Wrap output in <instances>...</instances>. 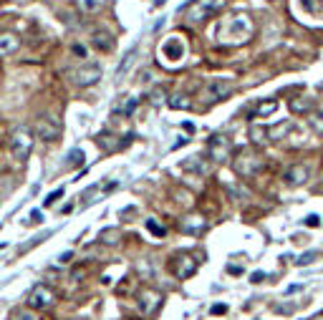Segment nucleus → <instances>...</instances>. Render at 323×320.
Returning a JSON list of instances; mask_svg holds the SVG:
<instances>
[{"label": "nucleus", "mask_w": 323, "mask_h": 320, "mask_svg": "<svg viewBox=\"0 0 323 320\" xmlns=\"http://www.w3.org/2000/svg\"><path fill=\"white\" fill-rule=\"evenodd\" d=\"M283 179H286L288 187H303V184L308 182V169H306L303 164H293V167L286 169Z\"/></svg>", "instance_id": "13"}, {"label": "nucleus", "mask_w": 323, "mask_h": 320, "mask_svg": "<svg viewBox=\"0 0 323 320\" xmlns=\"http://www.w3.org/2000/svg\"><path fill=\"white\" fill-rule=\"evenodd\" d=\"M313 260H316V252H306L300 260H295V265H298V267H303V265H311Z\"/></svg>", "instance_id": "31"}, {"label": "nucleus", "mask_w": 323, "mask_h": 320, "mask_svg": "<svg viewBox=\"0 0 323 320\" xmlns=\"http://www.w3.org/2000/svg\"><path fill=\"white\" fill-rule=\"evenodd\" d=\"M182 172H195V174H205L207 167L197 159V156H189V159H184L182 162Z\"/></svg>", "instance_id": "20"}, {"label": "nucleus", "mask_w": 323, "mask_h": 320, "mask_svg": "<svg viewBox=\"0 0 323 320\" xmlns=\"http://www.w3.org/2000/svg\"><path fill=\"white\" fill-rule=\"evenodd\" d=\"M311 124H316V129L323 131V116H313V118H311Z\"/></svg>", "instance_id": "38"}, {"label": "nucleus", "mask_w": 323, "mask_h": 320, "mask_svg": "<svg viewBox=\"0 0 323 320\" xmlns=\"http://www.w3.org/2000/svg\"><path fill=\"white\" fill-rule=\"evenodd\" d=\"M179 227H182V232H187V234H200L205 230V219L197 217V214H192V217H184L179 222Z\"/></svg>", "instance_id": "16"}, {"label": "nucleus", "mask_w": 323, "mask_h": 320, "mask_svg": "<svg viewBox=\"0 0 323 320\" xmlns=\"http://www.w3.org/2000/svg\"><path fill=\"white\" fill-rule=\"evenodd\" d=\"M250 136H253V142H255V144H265V142H268V139H265V136H268V129L253 126V129H250Z\"/></svg>", "instance_id": "26"}, {"label": "nucleus", "mask_w": 323, "mask_h": 320, "mask_svg": "<svg viewBox=\"0 0 323 320\" xmlns=\"http://www.w3.org/2000/svg\"><path fill=\"white\" fill-rule=\"evenodd\" d=\"M265 280V272H253V283H263Z\"/></svg>", "instance_id": "40"}, {"label": "nucleus", "mask_w": 323, "mask_h": 320, "mask_svg": "<svg viewBox=\"0 0 323 320\" xmlns=\"http://www.w3.org/2000/svg\"><path fill=\"white\" fill-rule=\"evenodd\" d=\"M147 230L154 234V237H164V234H167V227H164V225H159L157 219H147Z\"/></svg>", "instance_id": "24"}, {"label": "nucleus", "mask_w": 323, "mask_h": 320, "mask_svg": "<svg viewBox=\"0 0 323 320\" xmlns=\"http://www.w3.org/2000/svg\"><path fill=\"white\" fill-rule=\"evenodd\" d=\"M35 136L43 142H56L61 136V124L53 116H41L35 121Z\"/></svg>", "instance_id": "11"}, {"label": "nucleus", "mask_w": 323, "mask_h": 320, "mask_svg": "<svg viewBox=\"0 0 323 320\" xmlns=\"http://www.w3.org/2000/svg\"><path fill=\"white\" fill-rule=\"evenodd\" d=\"M265 167V162L258 156V154H250V151H242L235 159V172L240 176H255L260 174Z\"/></svg>", "instance_id": "7"}, {"label": "nucleus", "mask_w": 323, "mask_h": 320, "mask_svg": "<svg viewBox=\"0 0 323 320\" xmlns=\"http://www.w3.org/2000/svg\"><path fill=\"white\" fill-rule=\"evenodd\" d=\"M164 3H167V0H154V5H157V8H159V5H164Z\"/></svg>", "instance_id": "41"}, {"label": "nucleus", "mask_w": 323, "mask_h": 320, "mask_svg": "<svg viewBox=\"0 0 323 320\" xmlns=\"http://www.w3.org/2000/svg\"><path fill=\"white\" fill-rule=\"evenodd\" d=\"M99 146L104 149V151H119L121 149V139H117V136H109V134H104V136H99Z\"/></svg>", "instance_id": "22"}, {"label": "nucleus", "mask_w": 323, "mask_h": 320, "mask_svg": "<svg viewBox=\"0 0 323 320\" xmlns=\"http://www.w3.org/2000/svg\"><path fill=\"white\" fill-rule=\"evenodd\" d=\"M313 109V98H291V111L293 114H306V111H311Z\"/></svg>", "instance_id": "21"}, {"label": "nucleus", "mask_w": 323, "mask_h": 320, "mask_svg": "<svg viewBox=\"0 0 323 320\" xmlns=\"http://www.w3.org/2000/svg\"><path fill=\"white\" fill-rule=\"evenodd\" d=\"M230 151H233V144H230V139H227L225 134L210 136V142H207V156H210L212 162H227V159H230Z\"/></svg>", "instance_id": "8"}, {"label": "nucleus", "mask_w": 323, "mask_h": 320, "mask_svg": "<svg viewBox=\"0 0 323 320\" xmlns=\"http://www.w3.org/2000/svg\"><path fill=\"white\" fill-rule=\"evenodd\" d=\"M137 104H139V101H137V98H131V96H129V98H126V104H124V106H121V109H119V111H121V116H129V114H131V111H134V109H137Z\"/></svg>", "instance_id": "29"}, {"label": "nucleus", "mask_w": 323, "mask_h": 320, "mask_svg": "<svg viewBox=\"0 0 323 320\" xmlns=\"http://www.w3.org/2000/svg\"><path fill=\"white\" fill-rule=\"evenodd\" d=\"M227 313V305H212V315H225Z\"/></svg>", "instance_id": "35"}, {"label": "nucleus", "mask_w": 323, "mask_h": 320, "mask_svg": "<svg viewBox=\"0 0 323 320\" xmlns=\"http://www.w3.org/2000/svg\"><path fill=\"white\" fill-rule=\"evenodd\" d=\"M0 250H5V242H0Z\"/></svg>", "instance_id": "42"}, {"label": "nucleus", "mask_w": 323, "mask_h": 320, "mask_svg": "<svg viewBox=\"0 0 323 320\" xmlns=\"http://www.w3.org/2000/svg\"><path fill=\"white\" fill-rule=\"evenodd\" d=\"M13 320H38V315H35V310L23 308V310H18V313L13 315Z\"/></svg>", "instance_id": "28"}, {"label": "nucleus", "mask_w": 323, "mask_h": 320, "mask_svg": "<svg viewBox=\"0 0 323 320\" xmlns=\"http://www.w3.org/2000/svg\"><path fill=\"white\" fill-rule=\"evenodd\" d=\"M99 242L114 247V245L121 242V230H119V227H106V230H101V232H99Z\"/></svg>", "instance_id": "17"}, {"label": "nucleus", "mask_w": 323, "mask_h": 320, "mask_svg": "<svg viewBox=\"0 0 323 320\" xmlns=\"http://www.w3.org/2000/svg\"><path fill=\"white\" fill-rule=\"evenodd\" d=\"M61 197H63V187H61V189H53V192L46 197V207H53V204L59 202Z\"/></svg>", "instance_id": "30"}, {"label": "nucleus", "mask_w": 323, "mask_h": 320, "mask_svg": "<svg viewBox=\"0 0 323 320\" xmlns=\"http://www.w3.org/2000/svg\"><path fill=\"white\" fill-rule=\"evenodd\" d=\"M230 93H233V81H230V78H212V81H207L205 88L200 91V96H202L205 104L225 101Z\"/></svg>", "instance_id": "3"}, {"label": "nucleus", "mask_w": 323, "mask_h": 320, "mask_svg": "<svg viewBox=\"0 0 323 320\" xmlns=\"http://www.w3.org/2000/svg\"><path fill=\"white\" fill-rule=\"evenodd\" d=\"M76 5H79V10H81V13L93 15V13H99V10L106 5V0H76Z\"/></svg>", "instance_id": "19"}, {"label": "nucleus", "mask_w": 323, "mask_h": 320, "mask_svg": "<svg viewBox=\"0 0 323 320\" xmlns=\"http://www.w3.org/2000/svg\"><path fill=\"white\" fill-rule=\"evenodd\" d=\"M139 81L149 84V81H151V71H144V73H139Z\"/></svg>", "instance_id": "39"}, {"label": "nucleus", "mask_w": 323, "mask_h": 320, "mask_svg": "<svg viewBox=\"0 0 323 320\" xmlns=\"http://www.w3.org/2000/svg\"><path fill=\"white\" fill-rule=\"evenodd\" d=\"M41 219H43V214H41V209H33V212H30V222H33V225H38Z\"/></svg>", "instance_id": "34"}, {"label": "nucleus", "mask_w": 323, "mask_h": 320, "mask_svg": "<svg viewBox=\"0 0 323 320\" xmlns=\"http://www.w3.org/2000/svg\"><path fill=\"white\" fill-rule=\"evenodd\" d=\"M73 81L81 88H88V86H93V84H99V81H101V66H99V63H84V66L73 73Z\"/></svg>", "instance_id": "12"}, {"label": "nucleus", "mask_w": 323, "mask_h": 320, "mask_svg": "<svg viewBox=\"0 0 323 320\" xmlns=\"http://www.w3.org/2000/svg\"><path fill=\"white\" fill-rule=\"evenodd\" d=\"M134 56H137V48H131V51L126 53V58H124V63H121V66L117 68V76H124V73L129 71V66L134 63Z\"/></svg>", "instance_id": "25"}, {"label": "nucleus", "mask_w": 323, "mask_h": 320, "mask_svg": "<svg viewBox=\"0 0 323 320\" xmlns=\"http://www.w3.org/2000/svg\"><path fill=\"white\" fill-rule=\"evenodd\" d=\"M162 101H164V91H159V88H157V91L151 93V104H154V106H159Z\"/></svg>", "instance_id": "32"}, {"label": "nucleus", "mask_w": 323, "mask_h": 320, "mask_svg": "<svg viewBox=\"0 0 323 320\" xmlns=\"http://www.w3.org/2000/svg\"><path fill=\"white\" fill-rule=\"evenodd\" d=\"M250 35H253V21H250L248 15H235V18H230L227 23L220 26V41L233 43V46L245 43Z\"/></svg>", "instance_id": "1"}, {"label": "nucleus", "mask_w": 323, "mask_h": 320, "mask_svg": "<svg viewBox=\"0 0 323 320\" xmlns=\"http://www.w3.org/2000/svg\"><path fill=\"white\" fill-rule=\"evenodd\" d=\"M184 43H182V38L179 35H172V38H167L162 46H159V61L164 58L169 66H177V63H182L184 61Z\"/></svg>", "instance_id": "6"}, {"label": "nucleus", "mask_w": 323, "mask_h": 320, "mask_svg": "<svg viewBox=\"0 0 323 320\" xmlns=\"http://www.w3.org/2000/svg\"><path fill=\"white\" fill-rule=\"evenodd\" d=\"M303 222H306L308 227H318V225H321V217H318V214H311V217H306Z\"/></svg>", "instance_id": "33"}, {"label": "nucleus", "mask_w": 323, "mask_h": 320, "mask_svg": "<svg viewBox=\"0 0 323 320\" xmlns=\"http://www.w3.org/2000/svg\"><path fill=\"white\" fill-rule=\"evenodd\" d=\"M71 260H73V252H71V250H68V252H63V255L59 257V262H61V265H68Z\"/></svg>", "instance_id": "36"}, {"label": "nucleus", "mask_w": 323, "mask_h": 320, "mask_svg": "<svg viewBox=\"0 0 323 320\" xmlns=\"http://www.w3.org/2000/svg\"><path fill=\"white\" fill-rule=\"evenodd\" d=\"M275 111H278V101H275V98H270V101H260V104L255 106L253 116H255V118H263V116H270V114H275Z\"/></svg>", "instance_id": "18"}, {"label": "nucleus", "mask_w": 323, "mask_h": 320, "mask_svg": "<svg viewBox=\"0 0 323 320\" xmlns=\"http://www.w3.org/2000/svg\"><path fill=\"white\" fill-rule=\"evenodd\" d=\"M73 53H76V56H81V58H86V48H84V46H79V43L73 46Z\"/></svg>", "instance_id": "37"}, {"label": "nucleus", "mask_w": 323, "mask_h": 320, "mask_svg": "<svg viewBox=\"0 0 323 320\" xmlns=\"http://www.w3.org/2000/svg\"><path fill=\"white\" fill-rule=\"evenodd\" d=\"M162 300H164V297H162V292L159 290H154V288H144V290L139 292V300H137L142 318H151V315L159 310Z\"/></svg>", "instance_id": "9"}, {"label": "nucleus", "mask_w": 323, "mask_h": 320, "mask_svg": "<svg viewBox=\"0 0 323 320\" xmlns=\"http://www.w3.org/2000/svg\"><path fill=\"white\" fill-rule=\"evenodd\" d=\"M79 164H84V151L81 149L68 151V167H79Z\"/></svg>", "instance_id": "27"}, {"label": "nucleus", "mask_w": 323, "mask_h": 320, "mask_svg": "<svg viewBox=\"0 0 323 320\" xmlns=\"http://www.w3.org/2000/svg\"><path fill=\"white\" fill-rule=\"evenodd\" d=\"M169 270H172V275L177 280H187V277H192L197 272V260L192 255H177L175 260L169 262Z\"/></svg>", "instance_id": "10"}, {"label": "nucleus", "mask_w": 323, "mask_h": 320, "mask_svg": "<svg viewBox=\"0 0 323 320\" xmlns=\"http://www.w3.org/2000/svg\"><path fill=\"white\" fill-rule=\"evenodd\" d=\"M21 48V38L15 33H0V56H10Z\"/></svg>", "instance_id": "14"}, {"label": "nucleus", "mask_w": 323, "mask_h": 320, "mask_svg": "<svg viewBox=\"0 0 323 320\" xmlns=\"http://www.w3.org/2000/svg\"><path fill=\"white\" fill-rule=\"evenodd\" d=\"M56 300H59V295L53 288H48V285H35L28 295V308L30 310H48V308H53L56 305Z\"/></svg>", "instance_id": "5"}, {"label": "nucleus", "mask_w": 323, "mask_h": 320, "mask_svg": "<svg viewBox=\"0 0 323 320\" xmlns=\"http://www.w3.org/2000/svg\"><path fill=\"white\" fill-rule=\"evenodd\" d=\"M91 43H93L96 51H104V53H109V51L114 48V38H111L106 30H96V33L91 35Z\"/></svg>", "instance_id": "15"}, {"label": "nucleus", "mask_w": 323, "mask_h": 320, "mask_svg": "<svg viewBox=\"0 0 323 320\" xmlns=\"http://www.w3.org/2000/svg\"><path fill=\"white\" fill-rule=\"evenodd\" d=\"M33 151V134L28 129H15L10 136V154L15 162H26Z\"/></svg>", "instance_id": "4"}, {"label": "nucleus", "mask_w": 323, "mask_h": 320, "mask_svg": "<svg viewBox=\"0 0 323 320\" xmlns=\"http://www.w3.org/2000/svg\"><path fill=\"white\" fill-rule=\"evenodd\" d=\"M222 8H225V0H192L184 8H179V13H184L189 23H202L215 13H220Z\"/></svg>", "instance_id": "2"}, {"label": "nucleus", "mask_w": 323, "mask_h": 320, "mask_svg": "<svg viewBox=\"0 0 323 320\" xmlns=\"http://www.w3.org/2000/svg\"><path fill=\"white\" fill-rule=\"evenodd\" d=\"M167 104H169L172 109H177V111H179V109H184V111H187V109H192V101H189L184 93H175V96H169V101H167Z\"/></svg>", "instance_id": "23"}]
</instances>
